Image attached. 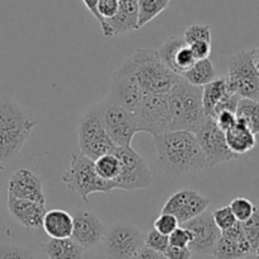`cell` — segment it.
I'll use <instances>...</instances> for the list:
<instances>
[{"mask_svg":"<svg viewBox=\"0 0 259 259\" xmlns=\"http://www.w3.org/2000/svg\"><path fill=\"white\" fill-rule=\"evenodd\" d=\"M156 165L170 178L208 168L196 135L189 131H168L154 136Z\"/></svg>","mask_w":259,"mask_h":259,"instance_id":"6da1fadb","label":"cell"},{"mask_svg":"<svg viewBox=\"0 0 259 259\" xmlns=\"http://www.w3.org/2000/svg\"><path fill=\"white\" fill-rule=\"evenodd\" d=\"M37 119L21 104L0 97V161L13 160L36 127Z\"/></svg>","mask_w":259,"mask_h":259,"instance_id":"7a4b0ae2","label":"cell"},{"mask_svg":"<svg viewBox=\"0 0 259 259\" xmlns=\"http://www.w3.org/2000/svg\"><path fill=\"white\" fill-rule=\"evenodd\" d=\"M121 68L138 81L145 94L169 93L182 78L164 64L158 50L138 49Z\"/></svg>","mask_w":259,"mask_h":259,"instance_id":"3957f363","label":"cell"},{"mask_svg":"<svg viewBox=\"0 0 259 259\" xmlns=\"http://www.w3.org/2000/svg\"><path fill=\"white\" fill-rule=\"evenodd\" d=\"M168 101L171 114L170 131L197 133L207 118L202 103V87L192 85L182 76L168 93Z\"/></svg>","mask_w":259,"mask_h":259,"instance_id":"277c9868","label":"cell"},{"mask_svg":"<svg viewBox=\"0 0 259 259\" xmlns=\"http://www.w3.org/2000/svg\"><path fill=\"white\" fill-rule=\"evenodd\" d=\"M79 154L97 160L104 154L112 153L116 148L104 126L98 104L91 107L78 122Z\"/></svg>","mask_w":259,"mask_h":259,"instance_id":"5b68a950","label":"cell"},{"mask_svg":"<svg viewBox=\"0 0 259 259\" xmlns=\"http://www.w3.org/2000/svg\"><path fill=\"white\" fill-rule=\"evenodd\" d=\"M62 181L69 191L79 194L85 203H89V196L92 193H111L114 189L113 182L103 179L97 173L94 160L81 154L71 155L70 165L65 171Z\"/></svg>","mask_w":259,"mask_h":259,"instance_id":"8992f818","label":"cell"},{"mask_svg":"<svg viewBox=\"0 0 259 259\" xmlns=\"http://www.w3.org/2000/svg\"><path fill=\"white\" fill-rule=\"evenodd\" d=\"M225 79L231 93L259 101V70L254 62V50H241L229 59Z\"/></svg>","mask_w":259,"mask_h":259,"instance_id":"52a82bcc","label":"cell"},{"mask_svg":"<svg viewBox=\"0 0 259 259\" xmlns=\"http://www.w3.org/2000/svg\"><path fill=\"white\" fill-rule=\"evenodd\" d=\"M139 133L154 136L170 131L171 114L168 93H148L135 111Z\"/></svg>","mask_w":259,"mask_h":259,"instance_id":"ba28073f","label":"cell"},{"mask_svg":"<svg viewBox=\"0 0 259 259\" xmlns=\"http://www.w3.org/2000/svg\"><path fill=\"white\" fill-rule=\"evenodd\" d=\"M113 153L121 161V170L118 177L113 181L114 189L134 192L138 189L149 188L151 186L153 183L151 170L145 160L131 146L127 148L116 146Z\"/></svg>","mask_w":259,"mask_h":259,"instance_id":"9c48e42d","label":"cell"},{"mask_svg":"<svg viewBox=\"0 0 259 259\" xmlns=\"http://www.w3.org/2000/svg\"><path fill=\"white\" fill-rule=\"evenodd\" d=\"M102 243L108 259H133L145 246L140 229L128 223L109 226Z\"/></svg>","mask_w":259,"mask_h":259,"instance_id":"30bf717a","label":"cell"},{"mask_svg":"<svg viewBox=\"0 0 259 259\" xmlns=\"http://www.w3.org/2000/svg\"><path fill=\"white\" fill-rule=\"evenodd\" d=\"M98 106L104 126L114 145L119 148L131 146L134 138L139 134L135 113L113 103L109 99H106Z\"/></svg>","mask_w":259,"mask_h":259,"instance_id":"8fae6325","label":"cell"},{"mask_svg":"<svg viewBox=\"0 0 259 259\" xmlns=\"http://www.w3.org/2000/svg\"><path fill=\"white\" fill-rule=\"evenodd\" d=\"M194 135L201 150L205 154L208 168L239 159V156L229 149L225 133L218 126L212 117H207L201 128Z\"/></svg>","mask_w":259,"mask_h":259,"instance_id":"7c38bea8","label":"cell"},{"mask_svg":"<svg viewBox=\"0 0 259 259\" xmlns=\"http://www.w3.org/2000/svg\"><path fill=\"white\" fill-rule=\"evenodd\" d=\"M181 225L191 231L192 241L189 243L188 248L191 249L192 253L212 255L216 241L221 235V230L216 226L212 213L205 211L201 215L196 216L194 219L181 224Z\"/></svg>","mask_w":259,"mask_h":259,"instance_id":"4fadbf2b","label":"cell"},{"mask_svg":"<svg viewBox=\"0 0 259 259\" xmlns=\"http://www.w3.org/2000/svg\"><path fill=\"white\" fill-rule=\"evenodd\" d=\"M208 205L210 201L202 194L192 189H183L170 196L161 208V212L170 213L176 216L179 224H184L205 212Z\"/></svg>","mask_w":259,"mask_h":259,"instance_id":"5bb4252c","label":"cell"},{"mask_svg":"<svg viewBox=\"0 0 259 259\" xmlns=\"http://www.w3.org/2000/svg\"><path fill=\"white\" fill-rule=\"evenodd\" d=\"M144 96H145V92L141 89L138 81L119 66L112 76V88L108 97L109 101L135 113Z\"/></svg>","mask_w":259,"mask_h":259,"instance_id":"9a60e30c","label":"cell"},{"mask_svg":"<svg viewBox=\"0 0 259 259\" xmlns=\"http://www.w3.org/2000/svg\"><path fill=\"white\" fill-rule=\"evenodd\" d=\"M73 221L71 238L85 250L96 248L99 243H102L107 228L96 213L84 210L74 211Z\"/></svg>","mask_w":259,"mask_h":259,"instance_id":"2e32d148","label":"cell"},{"mask_svg":"<svg viewBox=\"0 0 259 259\" xmlns=\"http://www.w3.org/2000/svg\"><path fill=\"white\" fill-rule=\"evenodd\" d=\"M158 54L164 64L181 76L197 61L191 47L184 41L183 36L169 37L158 50Z\"/></svg>","mask_w":259,"mask_h":259,"instance_id":"e0dca14e","label":"cell"},{"mask_svg":"<svg viewBox=\"0 0 259 259\" xmlns=\"http://www.w3.org/2000/svg\"><path fill=\"white\" fill-rule=\"evenodd\" d=\"M251 253L250 244L244 234L241 223L238 221L233 228L221 231L212 255L218 259H243Z\"/></svg>","mask_w":259,"mask_h":259,"instance_id":"ac0fdd59","label":"cell"},{"mask_svg":"<svg viewBox=\"0 0 259 259\" xmlns=\"http://www.w3.org/2000/svg\"><path fill=\"white\" fill-rule=\"evenodd\" d=\"M8 196L46 205L42 179L28 169H19L8 182Z\"/></svg>","mask_w":259,"mask_h":259,"instance_id":"d6986e66","label":"cell"},{"mask_svg":"<svg viewBox=\"0 0 259 259\" xmlns=\"http://www.w3.org/2000/svg\"><path fill=\"white\" fill-rule=\"evenodd\" d=\"M8 211L12 218L26 229H38L44 225L46 205L34 201L8 196Z\"/></svg>","mask_w":259,"mask_h":259,"instance_id":"ffe728a7","label":"cell"},{"mask_svg":"<svg viewBox=\"0 0 259 259\" xmlns=\"http://www.w3.org/2000/svg\"><path fill=\"white\" fill-rule=\"evenodd\" d=\"M106 22L113 36L139 29V0H118L116 16Z\"/></svg>","mask_w":259,"mask_h":259,"instance_id":"44dd1931","label":"cell"},{"mask_svg":"<svg viewBox=\"0 0 259 259\" xmlns=\"http://www.w3.org/2000/svg\"><path fill=\"white\" fill-rule=\"evenodd\" d=\"M226 143H228L229 149L233 151L239 158L245 156L246 154L250 153L256 145L255 135L251 133L249 127L244 123L243 121L238 118L236 123L228 130L225 133Z\"/></svg>","mask_w":259,"mask_h":259,"instance_id":"7402d4cb","label":"cell"},{"mask_svg":"<svg viewBox=\"0 0 259 259\" xmlns=\"http://www.w3.org/2000/svg\"><path fill=\"white\" fill-rule=\"evenodd\" d=\"M73 215L60 208L47 211L44 219V230L50 238L64 239L71 238L73 234Z\"/></svg>","mask_w":259,"mask_h":259,"instance_id":"603a6c76","label":"cell"},{"mask_svg":"<svg viewBox=\"0 0 259 259\" xmlns=\"http://www.w3.org/2000/svg\"><path fill=\"white\" fill-rule=\"evenodd\" d=\"M42 250L49 259H83L85 249L73 238L54 239L42 245Z\"/></svg>","mask_w":259,"mask_h":259,"instance_id":"cb8c5ba5","label":"cell"},{"mask_svg":"<svg viewBox=\"0 0 259 259\" xmlns=\"http://www.w3.org/2000/svg\"><path fill=\"white\" fill-rule=\"evenodd\" d=\"M229 92L230 91H229L225 78H216L215 80L202 87V103L206 116H212L216 107L221 103Z\"/></svg>","mask_w":259,"mask_h":259,"instance_id":"d4e9b609","label":"cell"},{"mask_svg":"<svg viewBox=\"0 0 259 259\" xmlns=\"http://www.w3.org/2000/svg\"><path fill=\"white\" fill-rule=\"evenodd\" d=\"M182 76L192 85L205 87L218 78V73L210 59H202L194 62L193 66Z\"/></svg>","mask_w":259,"mask_h":259,"instance_id":"484cf974","label":"cell"},{"mask_svg":"<svg viewBox=\"0 0 259 259\" xmlns=\"http://www.w3.org/2000/svg\"><path fill=\"white\" fill-rule=\"evenodd\" d=\"M236 117L249 127L254 135L259 134V101L240 98L236 108Z\"/></svg>","mask_w":259,"mask_h":259,"instance_id":"4316f807","label":"cell"},{"mask_svg":"<svg viewBox=\"0 0 259 259\" xmlns=\"http://www.w3.org/2000/svg\"><path fill=\"white\" fill-rule=\"evenodd\" d=\"M170 0H139V28L150 23L168 8Z\"/></svg>","mask_w":259,"mask_h":259,"instance_id":"83f0119b","label":"cell"},{"mask_svg":"<svg viewBox=\"0 0 259 259\" xmlns=\"http://www.w3.org/2000/svg\"><path fill=\"white\" fill-rule=\"evenodd\" d=\"M94 165H96L97 173L102 178L111 182H113L118 177L119 170H121V161L113 151L99 156L97 160H94Z\"/></svg>","mask_w":259,"mask_h":259,"instance_id":"f1b7e54d","label":"cell"},{"mask_svg":"<svg viewBox=\"0 0 259 259\" xmlns=\"http://www.w3.org/2000/svg\"><path fill=\"white\" fill-rule=\"evenodd\" d=\"M243 226L244 234H245L246 239H248L249 244L251 246V250L253 253L255 251V249L259 246V207L255 206V210H254L253 215L248 219L246 221L241 223Z\"/></svg>","mask_w":259,"mask_h":259,"instance_id":"f546056e","label":"cell"},{"mask_svg":"<svg viewBox=\"0 0 259 259\" xmlns=\"http://www.w3.org/2000/svg\"><path fill=\"white\" fill-rule=\"evenodd\" d=\"M182 36L188 46L198 41L211 42V29L206 24H192L184 31Z\"/></svg>","mask_w":259,"mask_h":259,"instance_id":"4dcf8cb0","label":"cell"},{"mask_svg":"<svg viewBox=\"0 0 259 259\" xmlns=\"http://www.w3.org/2000/svg\"><path fill=\"white\" fill-rule=\"evenodd\" d=\"M229 206H230L234 216H235L239 223H244V221L248 220L253 215L254 210H255V206L251 203V201L244 197L234 198Z\"/></svg>","mask_w":259,"mask_h":259,"instance_id":"1f68e13d","label":"cell"},{"mask_svg":"<svg viewBox=\"0 0 259 259\" xmlns=\"http://www.w3.org/2000/svg\"><path fill=\"white\" fill-rule=\"evenodd\" d=\"M144 241H145V246L148 248L159 251V253H165L169 246V235H164L153 229L146 235H144Z\"/></svg>","mask_w":259,"mask_h":259,"instance_id":"d6a6232c","label":"cell"},{"mask_svg":"<svg viewBox=\"0 0 259 259\" xmlns=\"http://www.w3.org/2000/svg\"><path fill=\"white\" fill-rule=\"evenodd\" d=\"M212 218L216 226H218L221 231L233 228V226L238 223L236 218L234 216L233 211H231L230 206H225V207H220L218 208V210H215L212 212Z\"/></svg>","mask_w":259,"mask_h":259,"instance_id":"836d02e7","label":"cell"},{"mask_svg":"<svg viewBox=\"0 0 259 259\" xmlns=\"http://www.w3.org/2000/svg\"><path fill=\"white\" fill-rule=\"evenodd\" d=\"M0 259H33L31 250L14 244H0Z\"/></svg>","mask_w":259,"mask_h":259,"instance_id":"e575fe53","label":"cell"},{"mask_svg":"<svg viewBox=\"0 0 259 259\" xmlns=\"http://www.w3.org/2000/svg\"><path fill=\"white\" fill-rule=\"evenodd\" d=\"M178 226L179 221L177 220L176 216L170 215V213L161 212V215L154 223V229L158 230L159 233L164 234V235H170Z\"/></svg>","mask_w":259,"mask_h":259,"instance_id":"d590c367","label":"cell"},{"mask_svg":"<svg viewBox=\"0 0 259 259\" xmlns=\"http://www.w3.org/2000/svg\"><path fill=\"white\" fill-rule=\"evenodd\" d=\"M192 241V234L184 226H178L173 233L169 235V245L177 246V248H186Z\"/></svg>","mask_w":259,"mask_h":259,"instance_id":"8d00e7d4","label":"cell"},{"mask_svg":"<svg viewBox=\"0 0 259 259\" xmlns=\"http://www.w3.org/2000/svg\"><path fill=\"white\" fill-rule=\"evenodd\" d=\"M83 3H84V6L87 7V9H88V11L93 14L94 18L98 21V23H99V26H101L104 37H107V38H111V37H113V33H112L111 28H109V26L107 24V22L102 18L101 14H99V12H98L99 0H83Z\"/></svg>","mask_w":259,"mask_h":259,"instance_id":"74e56055","label":"cell"},{"mask_svg":"<svg viewBox=\"0 0 259 259\" xmlns=\"http://www.w3.org/2000/svg\"><path fill=\"white\" fill-rule=\"evenodd\" d=\"M213 119L216 121L218 126L223 130L224 133H226L228 130H230L234 124L238 121V117H236L235 112L231 111H221L213 117Z\"/></svg>","mask_w":259,"mask_h":259,"instance_id":"f35d334b","label":"cell"},{"mask_svg":"<svg viewBox=\"0 0 259 259\" xmlns=\"http://www.w3.org/2000/svg\"><path fill=\"white\" fill-rule=\"evenodd\" d=\"M118 11V0H99L98 12L104 21L116 16Z\"/></svg>","mask_w":259,"mask_h":259,"instance_id":"ab89813d","label":"cell"},{"mask_svg":"<svg viewBox=\"0 0 259 259\" xmlns=\"http://www.w3.org/2000/svg\"><path fill=\"white\" fill-rule=\"evenodd\" d=\"M189 47H191L196 60L208 59V56H210L211 54V49H212L211 42H206V41L194 42V44L189 45Z\"/></svg>","mask_w":259,"mask_h":259,"instance_id":"60d3db41","label":"cell"},{"mask_svg":"<svg viewBox=\"0 0 259 259\" xmlns=\"http://www.w3.org/2000/svg\"><path fill=\"white\" fill-rule=\"evenodd\" d=\"M165 256L168 259H191L192 250L186 246V248H177V246L169 245L165 250Z\"/></svg>","mask_w":259,"mask_h":259,"instance_id":"b9f144b4","label":"cell"},{"mask_svg":"<svg viewBox=\"0 0 259 259\" xmlns=\"http://www.w3.org/2000/svg\"><path fill=\"white\" fill-rule=\"evenodd\" d=\"M133 259H168L164 253H159V251L153 250V249L144 246Z\"/></svg>","mask_w":259,"mask_h":259,"instance_id":"7bdbcfd3","label":"cell"},{"mask_svg":"<svg viewBox=\"0 0 259 259\" xmlns=\"http://www.w3.org/2000/svg\"><path fill=\"white\" fill-rule=\"evenodd\" d=\"M254 62H255V66L259 70V47L254 49Z\"/></svg>","mask_w":259,"mask_h":259,"instance_id":"ee69618b","label":"cell"},{"mask_svg":"<svg viewBox=\"0 0 259 259\" xmlns=\"http://www.w3.org/2000/svg\"><path fill=\"white\" fill-rule=\"evenodd\" d=\"M254 254H255V259H259V246L255 249V251H254Z\"/></svg>","mask_w":259,"mask_h":259,"instance_id":"f6af8a7d","label":"cell"},{"mask_svg":"<svg viewBox=\"0 0 259 259\" xmlns=\"http://www.w3.org/2000/svg\"><path fill=\"white\" fill-rule=\"evenodd\" d=\"M3 169H4V164L2 163V161H0V171L3 170Z\"/></svg>","mask_w":259,"mask_h":259,"instance_id":"bcb514c9","label":"cell"}]
</instances>
